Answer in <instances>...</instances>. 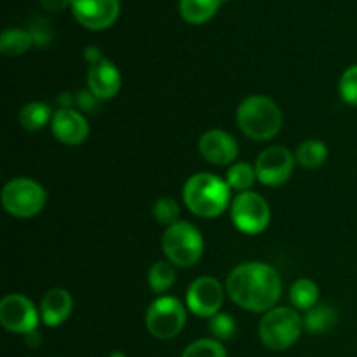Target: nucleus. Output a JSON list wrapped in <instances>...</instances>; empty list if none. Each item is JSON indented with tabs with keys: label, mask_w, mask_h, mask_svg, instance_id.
<instances>
[{
	"label": "nucleus",
	"mask_w": 357,
	"mask_h": 357,
	"mask_svg": "<svg viewBox=\"0 0 357 357\" xmlns=\"http://www.w3.org/2000/svg\"><path fill=\"white\" fill-rule=\"evenodd\" d=\"M281 278L274 267L261 261H246L227 278V293L243 309L268 312L281 298Z\"/></svg>",
	"instance_id": "f257e3e1"
},
{
	"label": "nucleus",
	"mask_w": 357,
	"mask_h": 357,
	"mask_svg": "<svg viewBox=\"0 0 357 357\" xmlns=\"http://www.w3.org/2000/svg\"><path fill=\"white\" fill-rule=\"evenodd\" d=\"M183 201L194 215L216 218L229 208L230 187L216 174L197 173L185 183Z\"/></svg>",
	"instance_id": "f03ea898"
},
{
	"label": "nucleus",
	"mask_w": 357,
	"mask_h": 357,
	"mask_svg": "<svg viewBox=\"0 0 357 357\" xmlns=\"http://www.w3.org/2000/svg\"><path fill=\"white\" fill-rule=\"evenodd\" d=\"M237 124L248 138L267 142L274 138L282 126L281 108L268 96H250L237 108Z\"/></svg>",
	"instance_id": "7ed1b4c3"
},
{
	"label": "nucleus",
	"mask_w": 357,
	"mask_h": 357,
	"mask_svg": "<svg viewBox=\"0 0 357 357\" xmlns=\"http://www.w3.org/2000/svg\"><path fill=\"white\" fill-rule=\"evenodd\" d=\"M303 319L289 307H274L261 317L258 335L261 344L271 351H286L296 344L303 331Z\"/></svg>",
	"instance_id": "20e7f679"
},
{
	"label": "nucleus",
	"mask_w": 357,
	"mask_h": 357,
	"mask_svg": "<svg viewBox=\"0 0 357 357\" xmlns=\"http://www.w3.org/2000/svg\"><path fill=\"white\" fill-rule=\"evenodd\" d=\"M162 250L167 260L181 268L197 264L204 251V239L197 227L188 222H178L167 227L162 236Z\"/></svg>",
	"instance_id": "39448f33"
},
{
	"label": "nucleus",
	"mask_w": 357,
	"mask_h": 357,
	"mask_svg": "<svg viewBox=\"0 0 357 357\" xmlns=\"http://www.w3.org/2000/svg\"><path fill=\"white\" fill-rule=\"evenodd\" d=\"M47 194L40 183L31 178H14L3 187L2 206L16 218H31L44 209Z\"/></svg>",
	"instance_id": "423d86ee"
},
{
	"label": "nucleus",
	"mask_w": 357,
	"mask_h": 357,
	"mask_svg": "<svg viewBox=\"0 0 357 357\" xmlns=\"http://www.w3.org/2000/svg\"><path fill=\"white\" fill-rule=\"evenodd\" d=\"M146 330L160 340L174 338L187 323V310L174 296H160L150 303L146 310Z\"/></svg>",
	"instance_id": "0eeeda50"
},
{
	"label": "nucleus",
	"mask_w": 357,
	"mask_h": 357,
	"mask_svg": "<svg viewBox=\"0 0 357 357\" xmlns=\"http://www.w3.org/2000/svg\"><path fill=\"white\" fill-rule=\"evenodd\" d=\"M232 222L243 234L264 232L271 223L268 202L255 192H241L232 202Z\"/></svg>",
	"instance_id": "6e6552de"
},
{
	"label": "nucleus",
	"mask_w": 357,
	"mask_h": 357,
	"mask_svg": "<svg viewBox=\"0 0 357 357\" xmlns=\"http://www.w3.org/2000/svg\"><path fill=\"white\" fill-rule=\"evenodd\" d=\"M0 324L10 333L28 335L37 331L38 310L23 295H7L0 302Z\"/></svg>",
	"instance_id": "1a4fd4ad"
},
{
	"label": "nucleus",
	"mask_w": 357,
	"mask_h": 357,
	"mask_svg": "<svg viewBox=\"0 0 357 357\" xmlns=\"http://www.w3.org/2000/svg\"><path fill=\"white\" fill-rule=\"evenodd\" d=\"M295 167V157L284 146H268L258 155L255 171L257 180L267 187H279L291 178Z\"/></svg>",
	"instance_id": "9d476101"
},
{
	"label": "nucleus",
	"mask_w": 357,
	"mask_h": 357,
	"mask_svg": "<svg viewBox=\"0 0 357 357\" xmlns=\"http://www.w3.org/2000/svg\"><path fill=\"white\" fill-rule=\"evenodd\" d=\"M225 291L218 279L202 275L195 279L187 291V305L199 317H213L220 312Z\"/></svg>",
	"instance_id": "9b49d317"
},
{
	"label": "nucleus",
	"mask_w": 357,
	"mask_h": 357,
	"mask_svg": "<svg viewBox=\"0 0 357 357\" xmlns=\"http://www.w3.org/2000/svg\"><path fill=\"white\" fill-rule=\"evenodd\" d=\"M73 16L89 30H105L119 16V0H72Z\"/></svg>",
	"instance_id": "f8f14e48"
},
{
	"label": "nucleus",
	"mask_w": 357,
	"mask_h": 357,
	"mask_svg": "<svg viewBox=\"0 0 357 357\" xmlns=\"http://www.w3.org/2000/svg\"><path fill=\"white\" fill-rule=\"evenodd\" d=\"M199 150L208 162L215 164V166H227L236 160L237 153H239V145L234 136L227 131L211 129L201 136Z\"/></svg>",
	"instance_id": "ddd939ff"
},
{
	"label": "nucleus",
	"mask_w": 357,
	"mask_h": 357,
	"mask_svg": "<svg viewBox=\"0 0 357 357\" xmlns=\"http://www.w3.org/2000/svg\"><path fill=\"white\" fill-rule=\"evenodd\" d=\"M51 129L58 142L70 146L80 145L89 136V124H87L86 117L72 108L56 110V114L52 115Z\"/></svg>",
	"instance_id": "4468645a"
},
{
	"label": "nucleus",
	"mask_w": 357,
	"mask_h": 357,
	"mask_svg": "<svg viewBox=\"0 0 357 357\" xmlns=\"http://www.w3.org/2000/svg\"><path fill=\"white\" fill-rule=\"evenodd\" d=\"M87 84L89 91L98 100H112L117 96L122 86V77L117 66L110 59H100L98 63L89 66L87 72Z\"/></svg>",
	"instance_id": "2eb2a0df"
},
{
	"label": "nucleus",
	"mask_w": 357,
	"mask_h": 357,
	"mask_svg": "<svg viewBox=\"0 0 357 357\" xmlns=\"http://www.w3.org/2000/svg\"><path fill=\"white\" fill-rule=\"evenodd\" d=\"M73 309V300L70 293L63 288H52L42 296L40 317L42 323L49 328L59 326L70 317Z\"/></svg>",
	"instance_id": "dca6fc26"
},
{
	"label": "nucleus",
	"mask_w": 357,
	"mask_h": 357,
	"mask_svg": "<svg viewBox=\"0 0 357 357\" xmlns=\"http://www.w3.org/2000/svg\"><path fill=\"white\" fill-rule=\"evenodd\" d=\"M338 323V312L333 307L321 303L314 309L307 310L305 317H303V326L307 331L314 335H323L333 330Z\"/></svg>",
	"instance_id": "f3484780"
},
{
	"label": "nucleus",
	"mask_w": 357,
	"mask_h": 357,
	"mask_svg": "<svg viewBox=\"0 0 357 357\" xmlns=\"http://www.w3.org/2000/svg\"><path fill=\"white\" fill-rule=\"evenodd\" d=\"M223 0H180V14L192 24H202L211 20Z\"/></svg>",
	"instance_id": "a211bd4d"
},
{
	"label": "nucleus",
	"mask_w": 357,
	"mask_h": 357,
	"mask_svg": "<svg viewBox=\"0 0 357 357\" xmlns=\"http://www.w3.org/2000/svg\"><path fill=\"white\" fill-rule=\"evenodd\" d=\"M296 162L305 169H317L323 166L328 159V146L317 139H307L300 143L295 152Z\"/></svg>",
	"instance_id": "6ab92c4d"
},
{
	"label": "nucleus",
	"mask_w": 357,
	"mask_h": 357,
	"mask_svg": "<svg viewBox=\"0 0 357 357\" xmlns=\"http://www.w3.org/2000/svg\"><path fill=\"white\" fill-rule=\"evenodd\" d=\"M52 115L54 114H52L47 103L33 101V103H28L21 108L20 124L26 131H38V129H42L52 121Z\"/></svg>",
	"instance_id": "aec40b11"
},
{
	"label": "nucleus",
	"mask_w": 357,
	"mask_h": 357,
	"mask_svg": "<svg viewBox=\"0 0 357 357\" xmlns=\"http://www.w3.org/2000/svg\"><path fill=\"white\" fill-rule=\"evenodd\" d=\"M289 300L300 310H310L319 302V288L312 279L302 278L289 289Z\"/></svg>",
	"instance_id": "412c9836"
},
{
	"label": "nucleus",
	"mask_w": 357,
	"mask_h": 357,
	"mask_svg": "<svg viewBox=\"0 0 357 357\" xmlns=\"http://www.w3.org/2000/svg\"><path fill=\"white\" fill-rule=\"evenodd\" d=\"M30 45H33V38L31 33L26 30H17V28H9L2 33L0 37V51L3 56H21L24 51L30 49Z\"/></svg>",
	"instance_id": "4be33fe9"
},
{
	"label": "nucleus",
	"mask_w": 357,
	"mask_h": 357,
	"mask_svg": "<svg viewBox=\"0 0 357 357\" xmlns=\"http://www.w3.org/2000/svg\"><path fill=\"white\" fill-rule=\"evenodd\" d=\"M176 281V272L167 261H157L149 271V286L153 293H164L173 288Z\"/></svg>",
	"instance_id": "5701e85b"
},
{
	"label": "nucleus",
	"mask_w": 357,
	"mask_h": 357,
	"mask_svg": "<svg viewBox=\"0 0 357 357\" xmlns=\"http://www.w3.org/2000/svg\"><path fill=\"white\" fill-rule=\"evenodd\" d=\"M257 180V171L248 162H237L227 171V183L230 188L239 192H248V188Z\"/></svg>",
	"instance_id": "b1692460"
},
{
	"label": "nucleus",
	"mask_w": 357,
	"mask_h": 357,
	"mask_svg": "<svg viewBox=\"0 0 357 357\" xmlns=\"http://www.w3.org/2000/svg\"><path fill=\"white\" fill-rule=\"evenodd\" d=\"M153 218L160 223V225L171 227L174 223L180 222V206L173 197H159L153 204Z\"/></svg>",
	"instance_id": "393cba45"
},
{
	"label": "nucleus",
	"mask_w": 357,
	"mask_h": 357,
	"mask_svg": "<svg viewBox=\"0 0 357 357\" xmlns=\"http://www.w3.org/2000/svg\"><path fill=\"white\" fill-rule=\"evenodd\" d=\"M181 357H227V351L222 342L213 340V338H202V340L188 345Z\"/></svg>",
	"instance_id": "a878e982"
},
{
	"label": "nucleus",
	"mask_w": 357,
	"mask_h": 357,
	"mask_svg": "<svg viewBox=\"0 0 357 357\" xmlns=\"http://www.w3.org/2000/svg\"><path fill=\"white\" fill-rule=\"evenodd\" d=\"M209 331L216 340H230L236 335V321L230 314L218 312L213 317H209Z\"/></svg>",
	"instance_id": "bb28decb"
},
{
	"label": "nucleus",
	"mask_w": 357,
	"mask_h": 357,
	"mask_svg": "<svg viewBox=\"0 0 357 357\" xmlns=\"http://www.w3.org/2000/svg\"><path fill=\"white\" fill-rule=\"evenodd\" d=\"M340 98L351 107H357V65L349 66L338 82Z\"/></svg>",
	"instance_id": "cd10ccee"
},
{
	"label": "nucleus",
	"mask_w": 357,
	"mask_h": 357,
	"mask_svg": "<svg viewBox=\"0 0 357 357\" xmlns=\"http://www.w3.org/2000/svg\"><path fill=\"white\" fill-rule=\"evenodd\" d=\"M28 31L31 33L33 44L37 45V47H45V45H49V42L52 40V28L51 24L44 20H38Z\"/></svg>",
	"instance_id": "c85d7f7f"
},
{
	"label": "nucleus",
	"mask_w": 357,
	"mask_h": 357,
	"mask_svg": "<svg viewBox=\"0 0 357 357\" xmlns=\"http://www.w3.org/2000/svg\"><path fill=\"white\" fill-rule=\"evenodd\" d=\"M77 107L80 108V110L84 112H89V114H93L94 110H96L98 107V98L94 96L91 91H79V94H77Z\"/></svg>",
	"instance_id": "c756f323"
},
{
	"label": "nucleus",
	"mask_w": 357,
	"mask_h": 357,
	"mask_svg": "<svg viewBox=\"0 0 357 357\" xmlns=\"http://www.w3.org/2000/svg\"><path fill=\"white\" fill-rule=\"evenodd\" d=\"M40 3L47 10H63L72 6V0H40Z\"/></svg>",
	"instance_id": "7c9ffc66"
},
{
	"label": "nucleus",
	"mask_w": 357,
	"mask_h": 357,
	"mask_svg": "<svg viewBox=\"0 0 357 357\" xmlns=\"http://www.w3.org/2000/svg\"><path fill=\"white\" fill-rule=\"evenodd\" d=\"M84 58H86L87 61H89V65H94V63H98V61H100V59H103V58H101L100 49L94 47V45H91V47L84 49Z\"/></svg>",
	"instance_id": "2f4dec72"
},
{
	"label": "nucleus",
	"mask_w": 357,
	"mask_h": 357,
	"mask_svg": "<svg viewBox=\"0 0 357 357\" xmlns=\"http://www.w3.org/2000/svg\"><path fill=\"white\" fill-rule=\"evenodd\" d=\"M40 342H42V338H40V335L37 333V331H31V333L26 335V344L30 345V347H37Z\"/></svg>",
	"instance_id": "473e14b6"
},
{
	"label": "nucleus",
	"mask_w": 357,
	"mask_h": 357,
	"mask_svg": "<svg viewBox=\"0 0 357 357\" xmlns=\"http://www.w3.org/2000/svg\"><path fill=\"white\" fill-rule=\"evenodd\" d=\"M108 357H128V356H126L124 352H121V351H115V352H112V354Z\"/></svg>",
	"instance_id": "72a5a7b5"
}]
</instances>
